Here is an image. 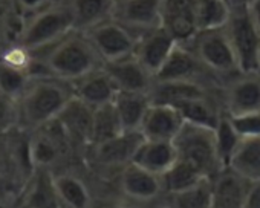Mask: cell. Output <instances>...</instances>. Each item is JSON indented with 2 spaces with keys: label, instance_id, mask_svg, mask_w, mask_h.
<instances>
[{
  "label": "cell",
  "instance_id": "6da1fadb",
  "mask_svg": "<svg viewBox=\"0 0 260 208\" xmlns=\"http://www.w3.org/2000/svg\"><path fill=\"white\" fill-rule=\"evenodd\" d=\"M43 64L52 78L72 84L103 67L104 63L89 37L74 31L51 48Z\"/></svg>",
  "mask_w": 260,
  "mask_h": 208
},
{
  "label": "cell",
  "instance_id": "7a4b0ae2",
  "mask_svg": "<svg viewBox=\"0 0 260 208\" xmlns=\"http://www.w3.org/2000/svg\"><path fill=\"white\" fill-rule=\"evenodd\" d=\"M74 96V86L71 83L52 77L32 81L19 101L20 120L29 129H43L57 121Z\"/></svg>",
  "mask_w": 260,
  "mask_h": 208
},
{
  "label": "cell",
  "instance_id": "3957f363",
  "mask_svg": "<svg viewBox=\"0 0 260 208\" xmlns=\"http://www.w3.org/2000/svg\"><path fill=\"white\" fill-rule=\"evenodd\" d=\"M75 31V20L68 0L54 2L48 8L23 19L16 43L31 52L52 48Z\"/></svg>",
  "mask_w": 260,
  "mask_h": 208
},
{
  "label": "cell",
  "instance_id": "277c9868",
  "mask_svg": "<svg viewBox=\"0 0 260 208\" xmlns=\"http://www.w3.org/2000/svg\"><path fill=\"white\" fill-rule=\"evenodd\" d=\"M173 144L178 159L194 167L204 178L214 179L223 170L217 155L214 129L184 123Z\"/></svg>",
  "mask_w": 260,
  "mask_h": 208
},
{
  "label": "cell",
  "instance_id": "5b68a950",
  "mask_svg": "<svg viewBox=\"0 0 260 208\" xmlns=\"http://www.w3.org/2000/svg\"><path fill=\"white\" fill-rule=\"evenodd\" d=\"M223 31L234 51L240 74L258 72L260 31L251 11H231V17Z\"/></svg>",
  "mask_w": 260,
  "mask_h": 208
},
{
  "label": "cell",
  "instance_id": "8992f818",
  "mask_svg": "<svg viewBox=\"0 0 260 208\" xmlns=\"http://www.w3.org/2000/svg\"><path fill=\"white\" fill-rule=\"evenodd\" d=\"M196 57L225 83L239 75V64L230 40L223 29L216 31H201L188 45Z\"/></svg>",
  "mask_w": 260,
  "mask_h": 208
},
{
  "label": "cell",
  "instance_id": "52a82bcc",
  "mask_svg": "<svg viewBox=\"0 0 260 208\" xmlns=\"http://www.w3.org/2000/svg\"><path fill=\"white\" fill-rule=\"evenodd\" d=\"M155 81H182V83H196L205 86L211 90L222 92L225 81L213 74L198 57L196 54L184 45H178L169 61L155 77Z\"/></svg>",
  "mask_w": 260,
  "mask_h": 208
},
{
  "label": "cell",
  "instance_id": "ba28073f",
  "mask_svg": "<svg viewBox=\"0 0 260 208\" xmlns=\"http://www.w3.org/2000/svg\"><path fill=\"white\" fill-rule=\"evenodd\" d=\"M84 34L89 37L103 63L116 61L135 54L138 36L113 19Z\"/></svg>",
  "mask_w": 260,
  "mask_h": 208
},
{
  "label": "cell",
  "instance_id": "9c48e42d",
  "mask_svg": "<svg viewBox=\"0 0 260 208\" xmlns=\"http://www.w3.org/2000/svg\"><path fill=\"white\" fill-rule=\"evenodd\" d=\"M222 108L230 117L260 112V72L230 78L222 89Z\"/></svg>",
  "mask_w": 260,
  "mask_h": 208
},
{
  "label": "cell",
  "instance_id": "30bf717a",
  "mask_svg": "<svg viewBox=\"0 0 260 208\" xmlns=\"http://www.w3.org/2000/svg\"><path fill=\"white\" fill-rule=\"evenodd\" d=\"M161 26L178 45H188L198 34V0H162Z\"/></svg>",
  "mask_w": 260,
  "mask_h": 208
},
{
  "label": "cell",
  "instance_id": "8fae6325",
  "mask_svg": "<svg viewBox=\"0 0 260 208\" xmlns=\"http://www.w3.org/2000/svg\"><path fill=\"white\" fill-rule=\"evenodd\" d=\"M144 140L146 138L140 130H124L109 141L92 146V156L95 162L103 167L121 170L127 164L134 162Z\"/></svg>",
  "mask_w": 260,
  "mask_h": 208
},
{
  "label": "cell",
  "instance_id": "7c38bea8",
  "mask_svg": "<svg viewBox=\"0 0 260 208\" xmlns=\"http://www.w3.org/2000/svg\"><path fill=\"white\" fill-rule=\"evenodd\" d=\"M162 0H116L113 20L140 34L161 26Z\"/></svg>",
  "mask_w": 260,
  "mask_h": 208
},
{
  "label": "cell",
  "instance_id": "4fadbf2b",
  "mask_svg": "<svg viewBox=\"0 0 260 208\" xmlns=\"http://www.w3.org/2000/svg\"><path fill=\"white\" fill-rule=\"evenodd\" d=\"M176 46V40L162 26H156L140 34L137 40L135 57L153 77H156L169 61Z\"/></svg>",
  "mask_w": 260,
  "mask_h": 208
},
{
  "label": "cell",
  "instance_id": "5bb4252c",
  "mask_svg": "<svg viewBox=\"0 0 260 208\" xmlns=\"http://www.w3.org/2000/svg\"><path fill=\"white\" fill-rule=\"evenodd\" d=\"M103 67L115 83L118 92L150 95V90L155 84V77L141 64L135 54L116 61L104 63Z\"/></svg>",
  "mask_w": 260,
  "mask_h": 208
},
{
  "label": "cell",
  "instance_id": "9a60e30c",
  "mask_svg": "<svg viewBox=\"0 0 260 208\" xmlns=\"http://www.w3.org/2000/svg\"><path fill=\"white\" fill-rule=\"evenodd\" d=\"M119 190L134 202H152L164 196L161 176L147 171L146 168L130 162L119 170Z\"/></svg>",
  "mask_w": 260,
  "mask_h": 208
},
{
  "label": "cell",
  "instance_id": "2e32d148",
  "mask_svg": "<svg viewBox=\"0 0 260 208\" xmlns=\"http://www.w3.org/2000/svg\"><path fill=\"white\" fill-rule=\"evenodd\" d=\"M184 123L185 121L182 115L173 106L152 102L146 114V118L141 124L140 132L143 133L146 140H150V141L173 143L175 138L179 135Z\"/></svg>",
  "mask_w": 260,
  "mask_h": 208
},
{
  "label": "cell",
  "instance_id": "e0dca14e",
  "mask_svg": "<svg viewBox=\"0 0 260 208\" xmlns=\"http://www.w3.org/2000/svg\"><path fill=\"white\" fill-rule=\"evenodd\" d=\"M75 96L93 111L115 101L118 89L104 67L93 71L81 80L72 83Z\"/></svg>",
  "mask_w": 260,
  "mask_h": 208
},
{
  "label": "cell",
  "instance_id": "ac0fdd59",
  "mask_svg": "<svg viewBox=\"0 0 260 208\" xmlns=\"http://www.w3.org/2000/svg\"><path fill=\"white\" fill-rule=\"evenodd\" d=\"M251 181L242 178L231 168L222 170L213 179L214 208H243Z\"/></svg>",
  "mask_w": 260,
  "mask_h": 208
},
{
  "label": "cell",
  "instance_id": "d6986e66",
  "mask_svg": "<svg viewBox=\"0 0 260 208\" xmlns=\"http://www.w3.org/2000/svg\"><path fill=\"white\" fill-rule=\"evenodd\" d=\"M57 123L66 133L69 141L84 143L90 146L93 109L89 108L83 101H80L77 96L72 98V101L57 118Z\"/></svg>",
  "mask_w": 260,
  "mask_h": 208
},
{
  "label": "cell",
  "instance_id": "ffe728a7",
  "mask_svg": "<svg viewBox=\"0 0 260 208\" xmlns=\"http://www.w3.org/2000/svg\"><path fill=\"white\" fill-rule=\"evenodd\" d=\"M178 162V152L170 141H150L144 140L135 155L134 164L146 168L150 173L164 176Z\"/></svg>",
  "mask_w": 260,
  "mask_h": 208
},
{
  "label": "cell",
  "instance_id": "44dd1931",
  "mask_svg": "<svg viewBox=\"0 0 260 208\" xmlns=\"http://www.w3.org/2000/svg\"><path fill=\"white\" fill-rule=\"evenodd\" d=\"M75 20V31L87 32L113 19L116 0H68Z\"/></svg>",
  "mask_w": 260,
  "mask_h": 208
},
{
  "label": "cell",
  "instance_id": "7402d4cb",
  "mask_svg": "<svg viewBox=\"0 0 260 208\" xmlns=\"http://www.w3.org/2000/svg\"><path fill=\"white\" fill-rule=\"evenodd\" d=\"M115 108L119 115L124 130H140L146 118V114L152 104L150 95L147 93H132V92H118Z\"/></svg>",
  "mask_w": 260,
  "mask_h": 208
},
{
  "label": "cell",
  "instance_id": "603a6c76",
  "mask_svg": "<svg viewBox=\"0 0 260 208\" xmlns=\"http://www.w3.org/2000/svg\"><path fill=\"white\" fill-rule=\"evenodd\" d=\"M228 168L251 182L260 181V136L240 138Z\"/></svg>",
  "mask_w": 260,
  "mask_h": 208
},
{
  "label": "cell",
  "instance_id": "cb8c5ba5",
  "mask_svg": "<svg viewBox=\"0 0 260 208\" xmlns=\"http://www.w3.org/2000/svg\"><path fill=\"white\" fill-rule=\"evenodd\" d=\"M54 187L63 208H93L89 188L75 175H54Z\"/></svg>",
  "mask_w": 260,
  "mask_h": 208
},
{
  "label": "cell",
  "instance_id": "d4e9b609",
  "mask_svg": "<svg viewBox=\"0 0 260 208\" xmlns=\"http://www.w3.org/2000/svg\"><path fill=\"white\" fill-rule=\"evenodd\" d=\"M63 141H69L66 133L61 129V133L58 136H54L52 133H40L36 135L31 141V161L36 167L46 168L55 164L61 155V144Z\"/></svg>",
  "mask_w": 260,
  "mask_h": 208
},
{
  "label": "cell",
  "instance_id": "484cf974",
  "mask_svg": "<svg viewBox=\"0 0 260 208\" xmlns=\"http://www.w3.org/2000/svg\"><path fill=\"white\" fill-rule=\"evenodd\" d=\"M122 132H124V129H122L119 115L116 112V108H115L113 102L106 104V106L93 111L90 147L101 144L104 141H109Z\"/></svg>",
  "mask_w": 260,
  "mask_h": 208
},
{
  "label": "cell",
  "instance_id": "4316f807",
  "mask_svg": "<svg viewBox=\"0 0 260 208\" xmlns=\"http://www.w3.org/2000/svg\"><path fill=\"white\" fill-rule=\"evenodd\" d=\"M231 17L226 0H198V28L201 31L223 29Z\"/></svg>",
  "mask_w": 260,
  "mask_h": 208
},
{
  "label": "cell",
  "instance_id": "83f0119b",
  "mask_svg": "<svg viewBox=\"0 0 260 208\" xmlns=\"http://www.w3.org/2000/svg\"><path fill=\"white\" fill-rule=\"evenodd\" d=\"M162 187H164V196H172L181 191H185L201 181L207 179L204 178L194 167L190 164L178 159V162L161 178Z\"/></svg>",
  "mask_w": 260,
  "mask_h": 208
},
{
  "label": "cell",
  "instance_id": "f1b7e54d",
  "mask_svg": "<svg viewBox=\"0 0 260 208\" xmlns=\"http://www.w3.org/2000/svg\"><path fill=\"white\" fill-rule=\"evenodd\" d=\"M172 208H213V179H204L194 187L167 196Z\"/></svg>",
  "mask_w": 260,
  "mask_h": 208
},
{
  "label": "cell",
  "instance_id": "f546056e",
  "mask_svg": "<svg viewBox=\"0 0 260 208\" xmlns=\"http://www.w3.org/2000/svg\"><path fill=\"white\" fill-rule=\"evenodd\" d=\"M31 83V72L17 69L0 60V93L20 101Z\"/></svg>",
  "mask_w": 260,
  "mask_h": 208
},
{
  "label": "cell",
  "instance_id": "4dcf8cb0",
  "mask_svg": "<svg viewBox=\"0 0 260 208\" xmlns=\"http://www.w3.org/2000/svg\"><path fill=\"white\" fill-rule=\"evenodd\" d=\"M29 208H63L54 187V175L43 171L34 182L29 199Z\"/></svg>",
  "mask_w": 260,
  "mask_h": 208
},
{
  "label": "cell",
  "instance_id": "1f68e13d",
  "mask_svg": "<svg viewBox=\"0 0 260 208\" xmlns=\"http://www.w3.org/2000/svg\"><path fill=\"white\" fill-rule=\"evenodd\" d=\"M216 146H217V155H219V161L222 164V168H228L230 161L239 146L240 136L236 133V130L233 129L230 118L223 114L220 121L217 123L216 129Z\"/></svg>",
  "mask_w": 260,
  "mask_h": 208
},
{
  "label": "cell",
  "instance_id": "d6a6232c",
  "mask_svg": "<svg viewBox=\"0 0 260 208\" xmlns=\"http://www.w3.org/2000/svg\"><path fill=\"white\" fill-rule=\"evenodd\" d=\"M236 133L240 138H255L260 136V112L242 114V115H226Z\"/></svg>",
  "mask_w": 260,
  "mask_h": 208
},
{
  "label": "cell",
  "instance_id": "836d02e7",
  "mask_svg": "<svg viewBox=\"0 0 260 208\" xmlns=\"http://www.w3.org/2000/svg\"><path fill=\"white\" fill-rule=\"evenodd\" d=\"M20 120L19 101L0 93V132L10 130Z\"/></svg>",
  "mask_w": 260,
  "mask_h": 208
},
{
  "label": "cell",
  "instance_id": "e575fe53",
  "mask_svg": "<svg viewBox=\"0 0 260 208\" xmlns=\"http://www.w3.org/2000/svg\"><path fill=\"white\" fill-rule=\"evenodd\" d=\"M19 11L16 8L14 0H0V32L5 34L14 25V19L19 17Z\"/></svg>",
  "mask_w": 260,
  "mask_h": 208
},
{
  "label": "cell",
  "instance_id": "d590c367",
  "mask_svg": "<svg viewBox=\"0 0 260 208\" xmlns=\"http://www.w3.org/2000/svg\"><path fill=\"white\" fill-rule=\"evenodd\" d=\"M54 2L55 0H14L16 8H17L22 19H26V17L48 8Z\"/></svg>",
  "mask_w": 260,
  "mask_h": 208
},
{
  "label": "cell",
  "instance_id": "8d00e7d4",
  "mask_svg": "<svg viewBox=\"0 0 260 208\" xmlns=\"http://www.w3.org/2000/svg\"><path fill=\"white\" fill-rule=\"evenodd\" d=\"M243 208H260V181L251 182Z\"/></svg>",
  "mask_w": 260,
  "mask_h": 208
},
{
  "label": "cell",
  "instance_id": "74e56055",
  "mask_svg": "<svg viewBox=\"0 0 260 208\" xmlns=\"http://www.w3.org/2000/svg\"><path fill=\"white\" fill-rule=\"evenodd\" d=\"M257 0H226L231 11H249Z\"/></svg>",
  "mask_w": 260,
  "mask_h": 208
},
{
  "label": "cell",
  "instance_id": "f35d334b",
  "mask_svg": "<svg viewBox=\"0 0 260 208\" xmlns=\"http://www.w3.org/2000/svg\"><path fill=\"white\" fill-rule=\"evenodd\" d=\"M249 11H251V16H252V19H254L258 31H260V0H257V2L252 5V8Z\"/></svg>",
  "mask_w": 260,
  "mask_h": 208
},
{
  "label": "cell",
  "instance_id": "ab89813d",
  "mask_svg": "<svg viewBox=\"0 0 260 208\" xmlns=\"http://www.w3.org/2000/svg\"><path fill=\"white\" fill-rule=\"evenodd\" d=\"M101 208H140V206L132 205V203H125V202H110V203L103 205Z\"/></svg>",
  "mask_w": 260,
  "mask_h": 208
},
{
  "label": "cell",
  "instance_id": "60d3db41",
  "mask_svg": "<svg viewBox=\"0 0 260 208\" xmlns=\"http://www.w3.org/2000/svg\"><path fill=\"white\" fill-rule=\"evenodd\" d=\"M2 36H4V34L0 32V57H2V54H4V51H5V49H4V40H2Z\"/></svg>",
  "mask_w": 260,
  "mask_h": 208
},
{
  "label": "cell",
  "instance_id": "b9f144b4",
  "mask_svg": "<svg viewBox=\"0 0 260 208\" xmlns=\"http://www.w3.org/2000/svg\"><path fill=\"white\" fill-rule=\"evenodd\" d=\"M159 208H172V206H169V205H167V203H164V205H161V206H159Z\"/></svg>",
  "mask_w": 260,
  "mask_h": 208
},
{
  "label": "cell",
  "instance_id": "7bdbcfd3",
  "mask_svg": "<svg viewBox=\"0 0 260 208\" xmlns=\"http://www.w3.org/2000/svg\"><path fill=\"white\" fill-rule=\"evenodd\" d=\"M258 72H260V58H258Z\"/></svg>",
  "mask_w": 260,
  "mask_h": 208
},
{
  "label": "cell",
  "instance_id": "ee69618b",
  "mask_svg": "<svg viewBox=\"0 0 260 208\" xmlns=\"http://www.w3.org/2000/svg\"><path fill=\"white\" fill-rule=\"evenodd\" d=\"M55 2H63V0H55Z\"/></svg>",
  "mask_w": 260,
  "mask_h": 208
},
{
  "label": "cell",
  "instance_id": "f6af8a7d",
  "mask_svg": "<svg viewBox=\"0 0 260 208\" xmlns=\"http://www.w3.org/2000/svg\"><path fill=\"white\" fill-rule=\"evenodd\" d=\"M213 208H214V206H213Z\"/></svg>",
  "mask_w": 260,
  "mask_h": 208
}]
</instances>
